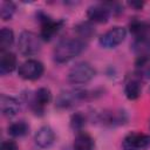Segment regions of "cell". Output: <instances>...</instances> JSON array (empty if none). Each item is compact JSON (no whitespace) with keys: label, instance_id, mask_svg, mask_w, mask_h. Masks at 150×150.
<instances>
[{"label":"cell","instance_id":"cell-17","mask_svg":"<svg viewBox=\"0 0 150 150\" xmlns=\"http://www.w3.org/2000/svg\"><path fill=\"white\" fill-rule=\"evenodd\" d=\"M142 86L139 82V77H131L125 82L124 86V94L128 100H137L141 96Z\"/></svg>","mask_w":150,"mask_h":150},{"label":"cell","instance_id":"cell-3","mask_svg":"<svg viewBox=\"0 0 150 150\" xmlns=\"http://www.w3.org/2000/svg\"><path fill=\"white\" fill-rule=\"evenodd\" d=\"M19 52L25 56H33L38 54L41 49V40L40 36L30 30H23L18 41Z\"/></svg>","mask_w":150,"mask_h":150},{"label":"cell","instance_id":"cell-8","mask_svg":"<svg viewBox=\"0 0 150 150\" xmlns=\"http://www.w3.org/2000/svg\"><path fill=\"white\" fill-rule=\"evenodd\" d=\"M149 145L150 135L139 131H132L128 134L122 142L123 150H143L146 149Z\"/></svg>","mask_w":150,"mask_h":150},{"label":"cell","instance_id":"cell-7","mask_svg":"<svg viewBox=\"0 0 150 150\" xmlns=\"http://www.w3.org/2000/svg\"><path fill=\"white\" fill-rule=\"evenodd\" d=\"M111 13H112V8L110 2L96 4L88 7L87 18L91 23H105L109 20Z\"/></svg>","mask_w":150,"mask_h":150},{"label":"cell","instance_id":"cell-21","mask_svg":"<svg viewBox=\"0 0 150 150\" xmlns=\"http://www.w3.org/2000/svg\"><path fill=\"white\" fill-rule=\"evenodd\" d=\"M14 42V33L11 28L4 27L0 32V48L1 52H6Z\"/></svg>","mask_w":150,"mask_h":150},{"label":"cell","instance_id":"cell-6","mask_svg":"<svg viewBox=\"0 0 150 150\" xmlns=\"http://www.w3.org/2000/svg\"><path fill=\"white\" fill-rule=\"evenodd\" d=\"M125 38H127V29L121 26H115L100 36L98 43L101 47L105 49H111L121 45Z\"/></svg>","mask_w":150,"mask_h":150},{"label":"cell","instance_id":"cell-5","mask_svg":"<svg viewBox=\"0 0 150 150\" xmlns=\"http://www.w3.org/2000/svg\"><path fill=\"white\" fill-rule=\"evenodd\" d=\"M45 71L43 63L35 59H28L23 61L18 69V74L21 79L27 81H35L42 76Z\"/></svg>","mask_w":150,"mask_h":150},{"label":"cell","instance_id":"cell-13","mask_svg":"<svg viewBox=\"0 0 150 150\" xmlns=\"http://www.w3.org/2000/svg\"><path fill=\"white\" fill-rule=\"evenodd\" d=\"M94 138L86 131H79L73 142V150H94Z\"/></svg>","mask_w":150,"mask_h":150},{"label":"cell","instance_id":"cell-10","mask_svg":"<svg viewBox=\"0 0 150 150\" xmlns=\"http://www.w3.org/2000/svg\"><path fill=\"white\" fill-rule=\"evenodd\" d=\"M52 101V93L48 88H39L38 90L34 91L29 105L32 108V110L34 111L35 115H43L46 107L49 104V102Z\"/></svg>","mask_w":150,"mask_h":150},{"label":"cell","instance_id":"cell-26","mask_svg":"<svg viewBox=\"0 0 150 150\" xmlns=\"http://www.w3.org/2000/svg\"><path fill=\"white\" fill-rule=\"evenodd\" d=\"M129 6H131L132 8H135V9H137V11H139V9H142L143 8V6H144V2H141V1H132V2H129L128 4Z\"/></svg>","mask_w":150,"mask_h":150},{"label":"cell","instance_id":"cell-4","mask_svg":"<svg viewBox=\"0 0 150 150\" xmlns=\"http://www.w3.org/2000/svg\"><path fill=\"white\" fill-rule=\"evenodd\" d=\"M38 19L41 25L40 29V38L45 41H49L54 38L55 34L59 33V30L63 27L64 21L63 20H53L47 14L40 12L38 14Z\"/></svg>","mask_w":150,"mask_h":150},{"label":"cell","instance_id":"cell-20","mask_svg":"<svg viewBox=\"0 0 150 150\" xmlns=\"http://www.w3.org/2000/svg\"><path fill=\"white\" fill-rule=\"evenodd\" d=\"M28 130H29V125L25 121L14 122V123L9 124L7 128L8 134L13 137H22L28 134Z\"/></svg>","mask_w":150,"mask_h":150},{"label":"cell","instance_id":"cell-25","mask_svg":"<svg viewBox=\"0 0 150 150\" xmlns=\"http://www.w3.org/2000/svg\"><path fill=\"white\" fill-rule=\"evenodd\" d=\"M0 150H18V144L14 141H4L0 145Z\"/></svg>","mask_w":150,"mask_h":150},{"label":"cell","instance_id":"cell-19","mask_svg":"<svg viewBox=\"0 0 150 150\" xmlns=\"http://www.w3.org/2000/svg\"><path fill=\"white\" fill-rule=\"evenodd\" d=\"M131 48L136 54H138V56L149 54V52H150V36L134 38V41L131 43Z\"/></svg>","mask_w":150,"mask_h":150},{"label":"cell","instance_id":"cell-9","mask_svg":"<svg viewBox=\"0 0 150 150\" xmlns=\"http://www.w3.org/2000/svg\"><path fill=\"white\" fill-rule=\"evenodd\" d=\"M89 97H91V95L87 90H80V89L68 90V91L61 93L57 96V98H56V105L59 108H69V107L76 104L80 101L88 100Z\"/></svg>","mask_w":150,"mask_h":150},{"label":"cell","instance_id":"cell-2","mask_svg":"<svg viewBox=\"0 0 150 150\" xmlns=\"http://www.w3.org/2000/svg\"><path fill=\"white\" fill-rule=\"evenodd\" d=\"M95 74L96 70L94 69V67L90 63L82 61L69 69L67 77L71 84H84L93 80Z\"/></svg>","mask_w":150,"mask_h":150},{"label":"cell","instance_id":"cell-24","mask_svg":"<svg viewBox=\"0 0 150 150\" xmlns=\"http://www.w3.org/2000/svg\"><path fill=\"white\" fill-rule=\"evenodd\" d=\"M70 125H71V128H73L74 130H76L77 132L81 131L82 127L84 125V116H83L82 114H80V112L74 114V115L71 116V118H70Z\"/></svg>","mask_w":150,"mask_h":150},{"label":"cell","instance_id":"cell-1","mask_svg":"<svg viewBox=\"0 0 150 150\" xmlns=\"http://www.w3.org/2000/svg\"><path fill=\"white\" fill-rule=\"evenodd\" d=\"M86 48V42L79 38H66L57 42L53 56L57 63H66L79 56Z\"/></svg>","mask_w":150,"mask_h":150},{"label":"cell","instance_id":"cell-22","mask_svg":"<svg viewBox=\"0 0 150 150\" xmlns=\"http://www.w3.org/2000/svg\"><path fill=\"white\" fill-rule=\"evenodd\" d=\"M75 32L80 36L79 39L84 41V39L88 40L95 34V28L93 27L91 22H81L75 27Z\"/></svg>","mask_w":150,"mask_h":150},{"label":"cell","instance_id":"cell-14","mask_svg":"<svg viewBox=\"0 0 150 150\" xmlns=\"http://www.w3.org/2000/svg\"><path fill=\"white\" fill-rule=\"evenodd\" d=\"M16 62H18V59H16L14 53H12L9 50L1 52V56H0V74L1 75H6V74L12 73L16 68Z\"/></svg>","mask_w":150,"mask_h":150},{"label":"cell","instance_id":"cell-11","mask_svg":"<svg viewBox=\"0 0 150 150\" xmlns=\"http://www.w3.org/2000/svg\"><path fill=\"white\" fill-rule=\"evenodd\" d=\"M34 141L38 146L42 149H47L50 145H53V143L55 142V132L50 127L43 125L36 131L34 136Z\"/></svg>","mask_w":150,"mask_h":150},{"label":"cell","instance_id":"cell-12","mask_svg":"<svg viewBox=\"0 0 150 150\" xmlns=\"http://www.w3.org/2000/svg\"><path fill=\"white\" fill-rule=\"evenodd\" d=\"M0 109L4 116L6 117H13L15 116L20 110V102L12 96L1 95L0 98Z\"/></svg>","mask_w":150,"mask_h":150},{"label":"cell","instance_id":"cell-15","mask_svg":"<svg viewBox=\"0 0 150 150\" xmlns=\"http://www.w3.org/2000/svg\"><path fill=\"white\" fill-rule=\"evenodd\" d=\"M135 74L139 79L150 80V54L138 56L135 62Z\"/></svg>","mask_w":150,"mask_h":150},{"label":"cell","instance_id":"cell-23","mask_svg":"<svg viewBox=\"0 0 150 150\" xmlns=\"http://www.w3.org/2000/svg\"><path fill=\"white\" fill-rule=\"evenodd\" d=\"M15 4L12 1H2L0 5V16L4 21H8L13 18L15 13Z\"/></svg>","mask_w":150,"mask_h":150},{"label":"cell","instance_id":"cell-18","mask_svg":"<svg viewBox=\"0 0 150 150\" xmlns=\"http://www.w3.org/2000/svg\"><path fill=\"white\" fill-rule=\"evenodd\" d=\"M101 122L108 125H120L125 123L127 121V115L124 111H109V112H103L101 115Z\"/></svg>","mask_w":150,"mask_h":150},{"label":"cell","instance_id":"cell-16","mask_svg":"<svg viewBox=\"0 0 150 150\" xmlns=\"http://www.w3.org/2000/svg\"><path fill=\"white\" fill-rule=\"evenodd\" d=\"M129 30L134 38L150 36V22L135 18L129 22Z\"/></svg>","mask_w":150,"mask_h":150},{"label":"cell","instance_id":"cell-27","mask_svg":"<svg viewBox=\"0 0 150 150\" xmlns=\"http://www.w3.org/2000/svg\"><path fill=\"white\" fill-rule=\"evenodd\" d=\"M149 129H150V122H149Z\"/></svg>","mask_w":150,"mask_h":150}]
</instances>
